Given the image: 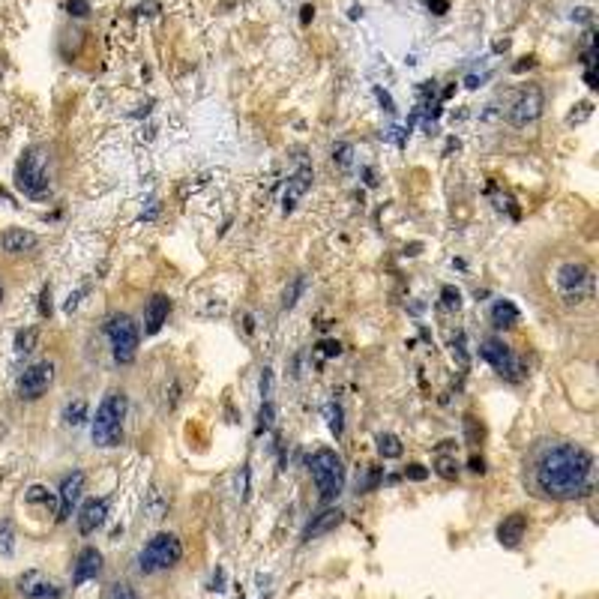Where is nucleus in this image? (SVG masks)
I'll return each mask as SVG.
<instances>
[{
  "instance_id": "nucleus-22",
  "label": "nucleus",
  "mask_w": 599,
  "mask_h": 599,
  "mask_svg": "<svg viewBox=\"0 0 599 599\" xmlns=\"http://www.w3.org/2000/svg\"><path fill=\"white\" fill-rule=\"evenodd\" d=\"M378 452L384 459H398L405 452V447H402V440H398L396 435H378Z\"/></svg>"
},
{
  "instance_id": "nucleus-24",
  "label": "nucleus",
  "mask_w": 599,
  "mask_h": 599,
  "mask_svg": "<svg viewBox=\"0 0 599 599\" xmlns=\"http://www.w3.org/2000/svg\"><path fill=\"white\" fill-rule=\"evenodd\" d=\"M15 551V530H13V521H0V554L9 558Z\"/></svg>"
},
{
  "instance_id": "nucleus-16",
  "label": "nucleus",
  "mask_w": 599,
  "mask_h": 599,
  "mask_svg": "<svg viewBox=\"0 0 599 599\" xmlns=\"http://www.w3.org/2000/svg\"><path fill=\"white\" fill-rule=\"evenodd\" d=\"M168 312H171V300L165 294H153L147 309H144V332H147V336H156V332L165 327V321H168Z\"/></svg>"
},
{
  "instance_id": "nucleus-5",
  "label": "nucleus",
  "mask_w": 599,
  "mask_h": 599,
  "mask_svg": "<svg viewBox=\"0 0 599 599\" xmlns=\"http://www.w3.org/2000/svg\"><path fill=\"white\" fill-rule=\"evenodd\" d=\"M15 186L27 198H46L51 192V174H48V153L42 147H30L15 165Z\"/></svg>"
},
{
  "instance_id": "nucleus-34",
  "label": "nucleus",
  "mask_w": 599,
  "mask_h": 599,
  "mask_svg": "<svg viewBox=\"0 0 599 599\" xmlns=\"http://www.w3.org/2000/svg\"><path fill=\"white\" fill-rule=\"evenodd\" d=\"M405 476H408V480H417V483H419V480H426V476H429V471L423 468V464H408V468H405Z\"/></svg>"
},
{
  "instance_id": "nucleus-27",
  "label": "nucleus",
  "mask_w": 599,
  "mask_h": 599,
  "mask_svg": "<svg viewBox=\"0 0 599 599\" xmlns=\"http://www.w3.org/2000/svg\"><path fill=\"white\" fill-rule=\"evenodd\" d=\"M105 599H141V596H138L135 587H129L126 581H117V584H111V587H108Z\"/></svg>"
},
{
  "instance_id": "nucleus-1",
  "label": "nucleus",
  "mask_w": 599,
  "mask_h": 599,
  "mask_svg": "<svg viewBox=\"0 0 599 599\" xmlns=\"http://www.w3.org/2000/svg\"><path fill=\"white\" fill-rule=\"evenodd\" d=\"M530 489L546 501H579L593 492V456L579 443L548 440L530 456Z\"/></svg>"
},
{
  "instance_id": "nucleus-15",
  "label": "nucleus",
  "mask_w": 599,
  "mask_h": 599,
  "mask_svg": "<svg viewBox=\"0 0 599 599\" xmlns=\"http://www.w3.org/2000/svg\"><path fill=\"white\" fill-rule=\"evenodd\" d=\"M105 516H108V501L105 497H90V501H84L81 513H79V530L84 537H90L96 527L105 525Z\"/></svg>"
},
{
  "instance_id": "nucleus-28",
  "label": "nucleus",
  "mask_w": 599,
  "mask_h": 599,
  "mask_svg": "<svg viewBox=\"0 0 599 599\" xmlns=\"http://www.w3.org/2000/svg\"><path fill=\"white\" fill-rule=\"evenodd\" d=\"M440 303H443V309H450V312H459L462 309V294H459V288H452V285H447L440 291Z\"/></svg>"
},
{
  "instance_id": "nucleus-12",
  "label": "nucleus",
  "mask_w": 599,
  "mask_h": 599,
  "mask_svg": "<svg viewBox=\"0 0 599 599\" xmlns=\"http://www.w3.org/2000/svg\"><path fill=\"white\" fill-rule=\"evenodd\" d=\"M81 494H84V473L81 471H72V473H66L63 476V483H60V509H58V521H66L72 516V509L75 504L81 501Z\"/></svg>"
},
{
  "instance_id": "nucleus-17",
  "label": "nucleus",
  "mask_w": 599,
  "mask_h": 599,
  "mask_svg": "<svg viewBox=\"0 0 599 599\" xmlns=\"http://www.w3.org/2000/svg\"><path fill=\"white\" fill-rule=\"evenodd\" d=\"M527 534V516L525 513H509L501 525H497V542L504 548H516Z\"/></svg>"
},
{
  "instance_id": "nucleus-11",
  "label": "nucleus",
  "mask_w": 599,
  "mask_h": 599,
  "mask_svg": "<svg viewBox=\"0 0 599 599\" xmlns=\"http://www.w3.org/2000/svg\"><path fill=\"white\" fill-rule=\"evenodd\" d=\"M18 593L27 596V599H60L63 596L60 587L54 584L48 575H42L36 570H30V572H25L18 579Z\"/></svg>"
},
{
  "instance_id": "nucleus-4",
  "label": "nucleus",
  "mask_w": 599,
  "mask_h": 599,
  "mask_svg": "<svg viewBox=\"0 0 599 599\" xmlns=\"http://www.w3.org/2000/svg\"><path fill=\"white\" fill-rule=\"evenodd\" d=\"M309 468H312V480L318 485V492H321V501L330 504V501H336V497L342 494V489H345V462H342V456L336 450H330V447H321L312 462H309Z\"/></svg>"
},
{
  "instance_id": "nucleus-6",
  "label": "nucleus",
  "mask_w": 599,
  "mask_h": 599,
  "mask_svg": "<svg viewBox=\"0 0 599 599\" xmlns=\"http://www.w3.org/2000/svg\"><path fill=\"white\" fill-rule=\"evenodd\" d=\"M183 560V542L177 534H156L147 539V546L138 551V570L144 575L165 572Z\"/></svg>"
},
{
  "instance_id": "nucleus-33",
  "label": "nucleus",
  "mask_w": 599,
  "mask_h": 599,
  "mask_svg": "<svg viewBox=\"0 0 599 599\" xmlns=\"http://www.w3.org/2000/svg\"><path fill=\"white\" fill-rule=\"evenodd\" d=\"M39 315L42 318L51 315V288H42V294H39Z\"/></svg>"
},
{
  "instance_id": "nucleus-25",
  "label": "nucleus",
  "mask_w": 599,
  "mask_h": 599,
  "mask_svg": "<svg viewBox=\"0 0 599 599\" xmlns=\"http://www.w3.org/2000/svg\"><path fill=\"white\" fill-rule=\"evenodd\" d=\"M435 473L443 476V480H456V476H459V462H456V456H438V459H435Z\"/></svg>"
},
{
  "instance_id": "nucleus-18",
  "label": "nucleus",
  "mask_w": 599,
  "mask_h": 599,
  "mask_svg": "<svg viewBox=\"0 0 599 599\" xmlns=\"http://www.w3.org/2000/svg\"><path fill=\"white\" fill-rule=\"evenodd\" d=\"M342 518H345V513H342V509H324V513H318V516L306 525L303 542H312V539H318V537L330 534V530H336V527L342 525Z\"/></svg>"
},
{
  "instance_id": "nucleus-7",
  "label": "nucleus",
  "mask_w": 599,
  "mask_h": 599,
  "mask_svg": "<svg viewBox=\"0 0 599 599\" xmlns=\"http://www.w3.org/2000/svg\"><path fill=\"white\" fill-rule=\"evenodd\" d=\"M105 336L111 342V354H114L117 363H132V360H135L141 332H138V324L129 315H123V312L111 315L105 321Z\"/></svg>"
},
{
  "instance_id": "nucleus-8",
  "label": "nucleus",
  "mask_w": 599,
  "mask_h": 599,
  "mask_svg": "<svg viewBox=\"0 0 599 599\" xmlns=\"http://www.w3.org/2000/svg\"><path fill=\"white\" fill-rule=\"evenodd\" d=\"M480 354H483V360L489 363L497 375H501V378H506V381H521L525 378V365H521V360L516 357V351L509 348L504 339H485Z\"/></svg>"
},
{
  "instance_id": "nucleus-36",
  "label": "nucleus",
  "mask_w": 599,
  "mask_h": 599,
  "mask_svg": "<svg viewBox=\"0 0 599 599\" xmlns=\"http://www.w3.org/2000/svg\"><path fill=\"white\" fill-rule=\"evenodd\" d=\"M332 159H339V165H348L351 162V144H339V147L332 150Z\"/></svg>"
},
{
  "instance_id": "nucleus-40",
  "label": "nucleus",
  "mask_w": 599,
  "mask_h": 599,
  "mask_svg": "<svg viewBox=\"0 0 599 599\" xmlns=\"http://www.w3.org/2000/svg\"><path fill=\"white\" fill-rule=\"evenodd\" d=\"M471 471H473V473H485V462H483V456H473V459H471Z\"/></svg>"
},
{
  "instance_id": "nucleus-37",
  "label": "nucleus",
  "mask_w": 599,
  "mask_h": 599,
  "mask_svg": "<svg viewBox=\"0 0 599 599\" xmlns=\"http://www.w3.org/2000/svg\"><path fill=\"white\" fill-rule=\"evenodd\" d=\"M426 4H429V9H431L435 15H443V13L450 9V0H426Z\"/></svg>"
},
{
  "instance_id": "nucleus-19",
  "label": "nucleus",
  "mask_w": 599,
  "mask_h": 599,
  "mask_svg": "<svg viewBox=\"0 0 599 599\" xmlns=\"http://www.w3.org/2000/svg\"><path fill=\"white\" fill-rule=\"evenodd\" d=\"M309 186H312V168H300L291 180H288V189H285V198H282V210L285 213H291V210L300 204V198L309 192Z\"/></svg>"
},
{
  "instance_id": "nucleus-10",
  "label": "nucleus",
  "mask_w": 599,
  "mask_h": 599,
  "mask_svg": "<svg viewBox=\"0 0 599 599\" xmlns=\"http://www.w3.org/2000/svg\"><path fill=\"white\" fill-rule=\"evenodd\" d=\"M54 384V363L51 360H42V363H33L21 372L18 378V396L25 402H36L48 393V386Z\"/></svg>"
},
{
  "instance_id": "nucleus-13",
  "label": "nucleus",
  "mask_w": 599,
  "mask_h": 599,
  "mask_svg": "<svg viewBox=\"0 0 599 599\" xmlns=\"http://www.w3.org/2000/svg\"><path fill=\"white\" fill-rule=\"evenodd\" d=\"M36 246H39V237L27 228H6L0 234V249L6 255H30Z\"/></svg>"
},
{
  "instance_id": "nucleus-21",
  "label": "nucleus",
  "mask_w": 599,
  "mask_h": 599,
  "mask_svg": "<svg viewBox=\"0 0 599 599\" xmlns=\"http://www.w3.org/2000/svg\"><path fill=\"white\" fill-rule=\"evenodd\" d=\"M327 426L336 438H342V431H345V410H342L339 402H330L327 405Z\"/></svg>"
},
{
  "instance_id": "nucleus-29",
  "label": "nucleus",
  "mask_w": 599,
  "mask_h": 599,
  "mask_svg": "<svg viewBox=\"0 0 599 599\" xmlns=\"http://www.w3.org/2000/svg\"><path fill=\"white\" fill-rule=\"evenodd\" d=\"M33 345H36V330H21L18 336H15V351L18 354H30L33 351Z\"/></svg>"
},
{
  "instance_id": "nucleus-30",
  "label": "nucleus",
  "mask_w": 599,
  "mask_h": 599,
  "mask_svg": "<svg viewBox=\"0 0 599 599\" xmlns=\"http://www.w3.org/2000/svg\"><path fill=\"white\" fill-rule=\"evenodd\" d=\"M27 501H30V504H46V506H54V494H48L46 485H30V489H27Z\"/></svg>"
},
{
  "instance_id": "nucleus-14",
  "label": "nucleus",
  "mask_w": 599,
  "mask_h": 599,
  "mask_svg": "<svg viewBox=\"0 0 599 599\" xmlns=\"http://www.w3.org/2000/svg\"><path fill=\"white\" fill-rule=\"evenodd\" d=\"M99 570H102V554H99V548H93V546L81 548L72 563V584H84V581L96 579Z\"/></svg>"
},
{
  "instance_id": "nucleus-41",
  "label": "nucleus",
  "mask_w": 599,
  "mask_h": 599,
  "mask_svg": "<svg viewBox=\"0 0 599 599\" xmlns=\"http://www.w3.org/2000/svg\"><path fill=\"white\" fill-rule=\"evenodd\" d=\"M363 15V6H351V18H360Z\"/></svg>"
},
{
  "instance_id": "nucleus-39",
  "label": "nucleus",
  "mask_w": 599,
  "mask_h": 599,
  "mask_svg": "<svg viewBox=\"0 0 599 599\" xmlns=\"http://www.w3.org/2000/svg\"><path fill=\"white\" fill-rule=\"evenodd\" d=\"M321 351H324L327 357H332V354H339L342 348H339V342H321Z\"/></svg>"
},
{
  "instance_id": "nucleus-9",
  "label": "nucleus",
  "mask_w": 599,
  "mask_h": 599,
  "mask_svg": "<svg viewBox=\"0 0 599 599\" xmlns=\"http://www.w3.org/2000/svg\"><path fill=\"white\" fill-rule=\"evenodd\" d=\"M542 108H546V96H542V90L537 84H527L525 90L513 99V105H509V111H506V120L513 126L525 129V126L537 123V120L542 117Z\"/></svg>"
},
{
  "instance_id": "nucleus-31",
  "label": "nucleus",
  "mask_w": 599,
  "mask_h": 599,
  "mask_svg": "<svg viewBox=\"0 0 599 599\" xmlns=\"http://www.w3.org/2000/svg\"><path fill=\"white\" fill-rule=\"evenodd\" d=\"M270 426H273V402H270V398H264V405H261V414H258V431L270 429Z\"/></svg>"
},
{
  "instance_id": "nucleus-26",
  "label": "nucleus",
  "mask_w": 599,
  "mask_h": 599,
  "mask_svg": "<svg viewBox=\"0 0 599 599\" xmlns=\"http://www.w3.org/2000/svg\"><path fill=\"white\" fill-rule=\"evenodd\" d=\"M303 288H306V279H303V276H297V279L291 282V288L285 291V297H282V306H285V309H294L297 300H300V294H303Z\"/></svg>"
},
{
  "instance_id": "nucleus-20",
  "label": "nucleus",
  "mask_w": 599,
  "mask_h": 599,
  "mask_svg": "<svg viewBox=\"0 0 599 599\" xmlns=\"http://www.w3.org/2000/svg\"><path fill=\"white\" fill-rule=\"evenodd\" d=\"M518 306L513 303V300H494V306H492V324L497 330H509V327H516L518 324Z\"/></svg>"
},
{
  "instance_id": "nucleus-23",
  "label": "nucleus",
  "mask_w": 599,
  "mask_h": 599,
  "mask_svg": "<svg viewBox=\"0 0 599 599\" xmlns=\"http://www.w3.org/2000/svg\"><path fill=\"white\" fill-rule=\"evenodd\" d=\"M63 419H66L69 426H81L84 419H87V402H84V398H75V402L66 405Z\"/></svg>"
},
{
  "instance_id": "nucleus-35",
  "label": "nucleus",
  "mask_w": 599,
  "mask_h": 599,
  "mask_svg": "<svg viewBox=\"0 0 599 599\" xmlns=\"http://www.w3.org/2000/svg\"><path fill=\"white\" fill-rule=\"evenodd\" d=\"M464 429H468V440H471V443H473V447H476V443H480V440H483V435H476V419H473L471 414H468V417H464Z\"/></svg>"
},
{
  "instance_id": "nucleus-2",
  "label": "nucleus",
  "mask_w": 599,
  "mask_h": 599,
  "mask_svg": "<svg viewBox=\"0 0 599 599\" xmlns=\"http://www.w3.org/2000/svg\"><path fill=\"white\" fill-rule=\"evenodd\" d=\"M123 419H126V396L114 390V393H108L96 408V417H93V426H90V435H93L96 447H102V450L120 447V440H123Z\"/></svg>"
},
{
  "instance_id": "nucleus-42",
  "label": "nucleus",
  "mask_w": 599,
  "mask_h": 599,
  "mask_svg": "<svg viewBox=\"0 0 599 599\" xmlns=\"http://www.w3.org/2000/svg\"><path fill=\"white\" fill-rule=\"evenodd\" d=\"M0 300H4V285H0Z\"/></svg>"
},
{
  "instance_id": "nucleus-38",
  "label": "nucleus",
  "mask_w": 599,
  "mask_h": 599,
  "mask_svg": "<svg viewBox=\"0 0 599 599\" xmlns=\"http://www.w3.org/2000/svg\"><path fill=\"white\" fill-rule=\"evenodd\" d=\"M312 18H315V6H312V4H306L303 9H300V25H309Z\"/></svg>"
},
{
  "instance_id": "nucleus-3",
  "label": "nucleus",
  "mask_w": 599,
  "mask_h": 599,
  "mask_svg": "<svg viewBox=\"0 0 599 599\" xmlns=\"http://www.w3.org/2000/svg\"><path fill=\"white\" fill-rule=\"evenodd\" d=\"M554 288H558V297L567 306H584L587 300H593L596 291L593 270L581 261H563L554 270Z\"/></svg>"
},
{
  "instance_id": "nucleus-32",
  "label": "nucleus",
  "mask_w": 599,
  "mask_h": 599,
  "mask_svg": "<svg viewBox=\"0 0 599 599\" xmlns=\"http://www.w3.org/2000/svg\"><path fill=\"white\" fill-rule=\"evenodd\" d=\"M69 15H75V18H84L87 13H90V4H87V0H69Z\"/></svg>"
}]
</instances>
